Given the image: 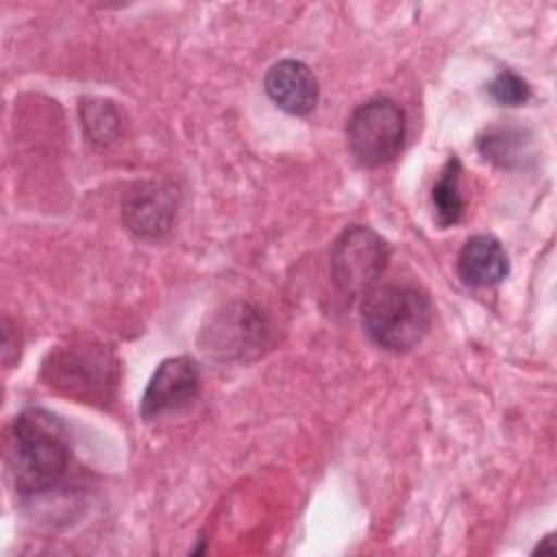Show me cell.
Listing matches in <instances>:
<instances>
[{
  "label": "cell",
  "instance_id": "cell-1",
  "mask_svg": "<svg viewBox=\"0 0 557 557\" xmlns=\"http://www.w3.org/2000/svg\"><path fill=\"white\" fill-rule=\"evenodd\" d=\"M70 435L50 411L26 409L9 431V472L24 496L46 494L57 487L70 468Z\"/></svg>",
  "mask_w": 557,
  "mask_h": 557
},
{
  "label": "cell",
  "instance_id": "cell-2",
  "mask_svg": "<svg viewBox=\"0 0 557 557\" xmlns=\"http://www.w3.org/2000/svg\"><path fill=\"white\" fill-rule=\"evenodd\" d=\"M41 379L57 394L104 407L115 398L120 363L109 346L94 339H72L46 355Z\"/></svg>",
  "mask_w": 557,
  "mask_h": 557
},
{
  "label": "cell",
  "instance_id": "cell-3",
  "mask_svg": "<svg viewBox=\"0 0 557 557\" xmlns=\"http://www.w3.org/2000/svg\"><path fill=\"white\" fill-rule=\"evenodd\" d=\"M361 320L379 348L407 352L426 337L433 307L426 294L413 285H376L363 298Z\"/></svg>",
  "mask_w": 557,
  "mask_h": 557
},
{
  "label": "cell",
  "instance_id": "cell-4",
  "mask_svg": "<svg viewBox=\"0 0 557 557\" xmlns=\"http://www.w3.org/2000/svg\"><path fill=\"white\" fill-rule=\"evenodd\" d=\"M407 117L392 98H372L359 104L346 124V144L363 168L389 163L403 148Z\"/></svg>",
  "mask_w": 557,
  "mask_h": 557
},
{
  "label": "cell",
  "instance_id": "cell-5",
  "mask_svg": "<svg viewBox=\"0 0 557 557\" xmlns=\"http://www.w3.org/2000/svg\"><path fill=\"white\" fill-rule=\"evenodd\" d=\"M331 274L342 294L355 298L376 287L379 276L387 268V242L363 224H352L339 233L331 246Z\"/></svg>",
  "mask_w": 557,
  "mask_h": 557
},
{
  "label": "cell",
  "instance_id": "cell-6",
  "mask_svg": "<svg viewBox=\"0 0 557 557\" xmlns=\"http://www.w3.org/2000/svg\"><path fill=\"white\" fill-rule=\"evenodd\" d=\"M268 324L248 302H228L218 309L200 331V346L222 361H246L265 346Z\"/></svg>",
  "mask_w": 557,
  "mask_h": 557
},
{
  "label": "cell",
  "instance_id": "cell-7",
  "mask_svg": "<svg viewBox=\"0 0 557 557\" xmlns=\"http://www.w3.org/2000/svg\"><path fill=\"white\" fill-rule=\"evenodd\" d=\"M200 394V370L187 355L163 359L150 376L139 403L146 422L189 407Z\"/></svg>",
  "mask_w": 557,
  "mask_h": 557
},
{
  "label": "cell",
  "instance_id": "cell-8",
  "mask_svg": "<svg viewBox=\"0 0 557 557\" xmlns=\"http://www.w3.org/2000/svg\"><path fill=\"white\" fill-rule=\"evenodd\" d=\"M178 194L165 181H141L122 198V222L137 239H161L176 218Z\"/></svg>",
  "mask_w": 557,
  "mask_h": 557
},
{
  "label": "cell",
  "instance_id": "cell-9",
  "mask_svg": "<svg viewBox=\"0 0 557 557\" xmlns=\"http://www.w3.org/2000/svg\"><path fill=\"white\" fill-rule=\"evenodd\" d=\"M263 87L268 98L289 115H307L315 109L320 85L309 65L296 59H283L274 63L265 78Z\"/></svg>",
  "mask_w": 557,
  "mask_h": 557
},
{
  "label": "cell",
  "instance_id": "cell-10",
  "mask_svg": "<svg viewBox=\"0 0 557 557\" xmlns=\"http://www.w3.org/2000/svg\"><path fill=\"white\" fill-rule=\"evenodd\" d=\"M457 272L470 287H494L509 274V259L496 237L474 235L459 250Z\"/></svg>",
  "mask_w": 557,
  "mask_h": 557
},
{
  "label": "cell",
  "instance_id": "cell-11",
  "mask_svg": "<svg viewBox=\"0 0 557 557\" xmlns=\"http://www.w3.org/2000/svg\"><path fill=\"white\" fill-rule=\"evenodd\" d=\"M461 174H463L461 161L457 157H450L444 163L433 185V191H431L433 215L442 228L457 224L466 213V194H463Z\"/></svg>",
  "mask_w": 557,
  "mask_h": 557
},
{
  "label": "cell",
  "instance_id": "cell-12",
  "mask_svg": "<svg viewBox=\"0 0 557 557\" xmlns=\"http://www.w3.org/2000/svg\"><path fill=\"white\" fill-rule=\"evenodd\" d=\"M81 120L83 128L91 144L109 146L122 133V113L111 100L102 98H83L81 100Z\"/></svg>",
  "mask_w": 557,
  "mask_h": 557
},
{
  "label": "cell",
  "instance_id": "cell-13",
  "mask_svg": "<svg viewBox=\"0 0 557 557\" xmlns=\"http://www.w3.org/2000/svg\"><path fill=\"white\" fill-rule=\"evenodd\" d=\"M479 152L500 168H513L527 154V139L518 128H490L479 139Z\"/></svg>",
  "mask_w": 557,
  "mask_h": 557
},
{
  "label": "cell",
  "instance_id": "cell-14",
  "mask_svg": "<svg viewBox=\"0 0 557 557\" xmlns=\"http://www.w3.org/2000/svg\"><path fill=\"white\" fill-rule=\"evenodd\" d=\"M487 91H490L492 100L503 104V107H520V104H524L531 98L529 83L522 76H518V74H513L509 70L500 72L487 85Z\"/></svg>",
  "mask_w": 557,
  "mask_h": 557
},
{
  "label": "cell",
  "instance_id": "cell-15",
  "mask_svg": "<svg viewBox=\"0 0 557 557\" xmlns=\"http://www.w3.org/2000/svg\"><path fill=\"white\" fill-rule=\"evenodd\" d=\"M544 555V553H548V555H553L555 553V540H553V533H548L546 537H542V542L533 548V555Z\"/></svg>",
  "mask_w": 557,
  "mask_h": 557
}]
</instances>
